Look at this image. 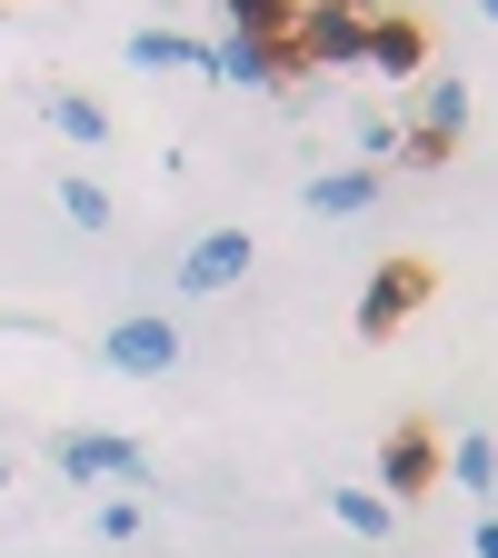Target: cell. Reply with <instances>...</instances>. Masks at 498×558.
<instances>
[{"label":"cell","instance_id":"obj_1","mask_svg":"<svg viewBox=\"0 0 498 558\" xmlns=\"http://www.w3.org/2000/svg\"><path fill=\"white\" fill-rule=\"evenodd\" d=\"M50 459H60V478H120V488H150V459H139V439H110V429H60L50 439Z\"/></svg>","mask_w":498,"mask_h":558},{"label":"cell","instance_id":"obj_2","mask_svg":"<svg viewBox=\"0 0 498 558\" xmlns=\"http://www.w3.org/2000/svg\"><path fill=\"white\" fill-rule=\"evenodd\" d=\"M418 300H429V259H409V250H399V259H379V279L360 290V339H399Z\"/></svg>","mask_w":498,"mask_h":558},{"label":"cell","instance_id":"obj_3","mask_svg":"<svg viewBox=\"0 0 498 558\" xmlns=\"http://www.w3.org/2000/svg\"><path fill=\"white\" fill-rule=\"evenodd\" d=\"M439 478H449V449H439V429H429V418L389 429V449H379V488H389V499H429Z\"/></svg>","mask_w":498,"mask_h":558},{"label":"cell","instance_id":"obj_4","mask_svg":"<svg viewBox=\"0 0 498 558\" xmlns=\"http://www.w3.org/2000/svg\"><path fill=\"white\" fill-rule=\"evenodd\" d=\"M349 70V60H369V21L349 11V0H300V70Z\"/></svg>","mask_w":498,"mask_h":558},{"label":"cell","instance_id":"obj_5","mask_svg":"<svg viewBox=\"0 0 498 558\" xmlns=\"http://www.w3.org/2000/svg\"><path fill=\"white\" fill-rule=\"evenodd\" d=\"M230 279H250V230H199L180 250V290L209 300V290H230Z\"/></svg>","mask_w":498,"mask_h":558},{"label":"cell","instance_id":"obj_6","mask_svg":"<svg viewBox=\"0 0 498 558\" xmlns=\"http://www.w3.org/2000/svg\"><path fill=\"white\" fill-rule=\"evenodd\" d=\"M100 349H110V369H130V379H160V369H180V329H170V319H120Z\"/></svg>","mask_w":498,"mask_h":558},{"label":"cell","instance_id":"obj_7","mask_svg":"<svg viewBox=\"0 0 498 558\" xmlns=\"http://www.w3.org/2000/svg\"><path fill=\"white\" fill-rule=\"evenodd\" d=\"M369 70L418 81V70H429V31H418V21H369Z\"/></svg>","mask_w":498,"mask_h":558},{"label":"cell","instance_id":"obj_8","mask_svg":"<svg viewBox=\"0 0 498 558\" xmlns=\"http://www.w3.org/2000/svg\"><path fill=\"white\" fill-rule=\"evenodd\" d=\"M300 199L319 209V220H349V209H369V199H379V170H319Z\"/></svg>","mask_w":498,"mask_h":558},{"label":"cell","instance_id":"obj_9","mask_svg":"<svg viewBox=\"0 0 498 558\" xmlns=\"http://www.w3.org/2000/svg\"><path fill=\"white\" fill-rule=\"evenodd\" d=\"M130 60H139V70H209V50L180 40V31H160V21H150V31H130Z\"/></svg>","mask_w":498,"mask_h":558},{"label":"cell","instance_id":"obj_10","mask_svg":"<svg viewBox=\"0 0 498 558\" xmlns=\"http://www.w3.org/2000/svg\"><path fill=\"white\" fill-rule=\"evenodd\" d=\"M40 110H50V130H70V140H90V150L110 140V110H100V100H81V90H40Z\"/></svg>","mask_w":498,"mask_h":558},{"label":"cell","instance_id":"obj_11","mask_svg":"<svg viewBox=\"0 0 498 558\" xmlns=\"http://www.w3.org/2000/svg\"><path fill=\"white\" fill-rule=\"evenodd\" d=\"M329 519H339L349 538H389V519H399V509H389V499H369V488H329Z\"/></svg>","mask_w":498,"mask_h":558},{"label":"cell","instance_id":"obj_12","mask_svg":"<svg viewBox=\"0 0 498 558\" xmlns=\"http://www.w3.org/2000/svg\"><path fill=\"white\" fill-rule=\"evenodd\" d=\"M60 209H70L81 230H110V190H100V180H81V170H60Z\"/></svg>","mask_w":498,"mask_h":558},{"label":"cell","instance_id":"obj_13","mask_svg":"<svg viewBox=\"0 0 498 558\" xmlns=\"http://www.w3.org/2000/svg\"><path fill=\"white\" fill-rule=\"evenodd\" d=\"M209 70H220V81H240V90H250V81H279V70H269L250 40H220V50H209Z\"/></svg>","mask_w":498,"mask_h":558},{"label":"cell","instance_id":"obj_14","mask_svg":"<svg viewBox=\"0 0 498 558\" xmlns=\"http://www.w3.org/2000/svg\"><path fill=\"white\" fill-rule=\"evenodd\" d=\"M488 469H498L488 439H459V449H449V478H459V488H488Z\"/></svg>","mask_w":498,"mask_h":558},{"label":"cell","instance_id":"obj_15","mask_svg":"<svg viewBox=\"0 0 498 558\" xmlns=\"http://www.w3.org/2000/svg\"><path fill=\"white\" fill-rule=\"evenodd\" d=\"M139 529V488H120V499H100V538H130Z\"/></svg>","mask_w":498,"mask_h":558},{"label":"cell","instance_id":"obj_16","mask_svg":"<svg viewBox=\"0 0 498 558\" xmlns=\"http://www.w3.org/2000/svg\"><path fill=\"white\" fill-rule=\"evenodd\" d=\"M360 150H369V160H399V130H389V110H369V120H360Z\"/></svg>","mask_w":498,"mask_h":558},{"label":"cell","instance_id":"obj_17","mask_svg":"<svg viewBox=\"0 0 498 558\" xmlns=\"http://www.w3.org/2000/svg\"><path fill=\"white\" fill-rule=\"evenodd\" d=\"M469 548H478V558H498V519H478V538H469Z\"/></svg>","mask_w":498,"mask_h":558}]
</instances>
